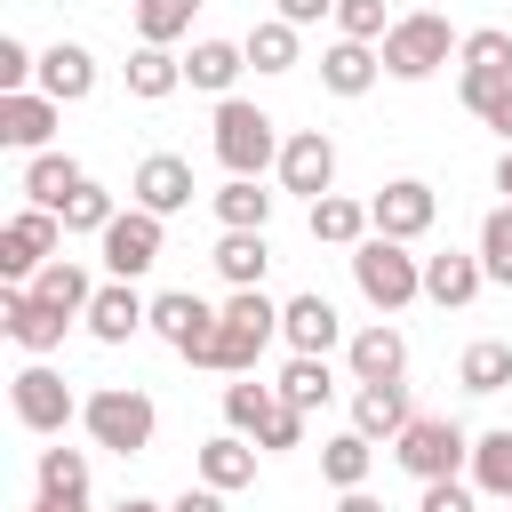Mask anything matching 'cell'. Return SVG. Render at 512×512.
<instances>
[{"label":"cell","instance_id":"obj_5","mask_svg":"<svg viewBox=\"0 0 512 512\" xmlns=\"http://www.w3.org/2000/svg\"><path fill=\"white\" fill-rule=\"evenodd\" d=\"M376 48H384V72H392V80H432L464 40L448 32L440 8H408V16H392V32H384Z\"/></svg>","mask_w":512,"mask_h":512},{"label":"cell","instance_id":"obj_28","mask_svg":"<svg viewBox=\"0 0 512 512\" xmlns=\"http://www.w3.org/2000/svg\"><path fill=\"white\" fill-rule=\"evenodd\" d=\"M24 288H32V296H48V304H56V312H72V320H88V296H96V280H88L72 256H48Z\"/></svg>","mask_w":512,"mask_h":512},{"label":"cell","instance_id":"obj_48","mask_svg":"<svg viewBox=\"0 0 512 512\" xmlns=\"http://www.w3.org/2000/svg\"><path fill=\"white\" fill-rule=\"evenodd\" d=\"M336 512H384V504H376L368 488H336Z\"/></svg>","mask_w":512,"mask_h":512},{"label":"cell","instance_id":"obj_7","mask_svg":"<svg viewBox=\"0 0 512 512\" xmlns=\"http://www.w3.org/2000/svg\"><path fill=\"white\" fill-rule=\"evenodd\" d=\"M392 456H400L416 480H456V464H472V440H464V424H448V416H408V432L392 440Z\"/></svg>","mask_w":512,"mask_h":512},{"label":"cell","instance_id":"obj_51","mask_svg":"<svg viewBox=\"0 0 512 512\" xmlns=\"http://www.w3.org/2000/svg\"><path fill=\"white\" fill-rule=\"evenodd\" d=\"M32 512H88V504H72V496H40Z\"/></svg>","mask_w":512,"mask_h":512},{"label":"cell","instance_id":"obj_44","mask_svg":"<svg viewBox=\"0 0 512 512\" xmlns=\"http://www.w3.org/2000/svg\"><path fill=\"white\" fill-rule=\"evenodd\" d=\"M256 448H272V456H280V448H304V408H288V400H280V408L264 416V432H256Z\"/></svg>","mask_w":512,"mask_h":512},{"label":"cell","instance_id":"obj_29","mask_svg":"<svg viewBox=\"0 0 512 512\" xmlns=\"http://www.w3.org/2000/svg\"><path fill=\"white\" fill-rule=\"evenodd\" d=\"M368 464H376V440L368 432H336L320 448V480L328 488H368Z\"/></svg>","mask_w":512,"mask_h":512},{"label":"cell","instance_id":"obj_16","mask_svg":"<svg viewBox=\"0 0 512 512\" xmlns=\"http://www.w3.org/2000/svg\"><path fill=\"white\" fill-rule=\"evenodd\" d=\"M136 328H152V304L136 296V280H104V288L88 296V336H96V344H128Z\"/></svg>","mask_w":512,"mask_h":512},{"label":"cell","instance_id":"obj_35","mask_svg":"<svg viewBox=\"0 0 512 512\" xmlns=\"http://www.w3.org/2000/svg\"><path fill=\"white\" fill-rule=\"evenodd\" d=\"M264 264H272L264 232H224V240H216V272H224L232 288H256V280H264Z\"/></svg>","mask_w":512,"mask_h":512},{"label":"cell","instance_id":"obj_45","mask_svg":"<svg viewBox=\"0 0 512 512\" xmlns=\"http://www.w3.org/2000/svg\"><path fill=\"white\" fill-rule=\"evenodd\" d=\"M416 512H472V488H464V480H424Z\"/></svg>","mask_w":512,"mask_h":512},{"label":"cell","instance_id":"obj_37","mask_svg":"<svg viewBox=\"0 0 512 512\" xmlns=\"http://www.w3.org/2000/svg\"><path fill=\"white\" fill-rule=\"evenodd\" d=\"M192 8H200V0H136V40H152V48L184 40V32H192Z\"/></svg>","mask_w":512,"mask_h":512},{"label":"cell","instance_id":"obj_12","mask_svg":"<svg viewBox=\"0 0 512 512\" xmlns=\"http://www.w3.org/2000/svg\"><path fill=\"white\" fill-rule=\"evenodd\" d=\"M56 120H64V104H56L48 88H16V96H0V144H16V152H48Z\"/></svg>","mask_w":512,"mask_h":512},{"label":"cell","instance_id":"obj_2","mask_svg":"<svg viewBox=\"0 0 512 512\" xmlns=\"http://www.w3.org/2000/svg\"><path fill=\"white\" fill-rule=\"evenodd\" d=\"M80 424H88L96 448H112V456H144L152 432H160V408H152V392H136V384H104V392L80 400Z\"/></svg>","mask_w":512,"mask_h":512},{"label":"cell","instance_id":"obj_24","mask_svg":"<svg viewBox=\"0 0 512 512\" xmlns=\"http://www.w3.org/2000/svg\"><path fill=\"white\" fill-rule=\"evenodd\" d=\"M408 416H416V408H408L400 384H360V392H352V432H368V440H400Z\"/></svg>","mask_w":512,"mask_h":512},{"label":"cell","instance_id":"obj_27","mask_svg":"<svg viewBox=\"0 0 512 512\" xmlns=\"http://www.w3.org/2000/svg\"><path fill=\"white\" fill-rule=\"evenodd\" d=\"M376 224H368V200H344V192H320L312 200V240H328V248H360Z\"/></svg>","mask_w":512,"mask_h":512},{"label":"cell","instance_id":"obj_49","mask_svg":"<svg viewBox=\"0 0 512 512\" xmlns=\"http://www.w3.org/2000/svg\"><path fill=\"white\" fill-rule=\"evenodd\" d=\"M488 128H496V136H504V144H512V96H504V104H496V112H488Z\"/></svg>","mask_w":512,"mask_h":512},{"label":"cell","instance_id":"obj_30","mask_svg":"<svg viewBox=\"0 0 512 512\" xmlns=\"http://www.w3.org/2000/svg\"><path fill=\"white\" fill-rule=\"evenodd\" d=\"M472 488L512 504V424H496V432H480V440H472Z\"/></svg>","mask_w":512,"mask_h":512},{"label":"cell","instance_id":"obj_6","mask_svg":"<svg viewBox=\"0 0 512 512\" xmlns=\"http://www.w3.org/2000/svg\"><path fill=\"white\" fill-rule=\"evenodd\" d=\"M8 400H16V424L24 432H40V440H56L72 416H80V400H72V384L48 368V360H32V368H16L8 376Z\"/></svg>","mask_w":512,"mask_h":512},{"label":"cell","instance_id":"obj_41","mask_svg":"<svg viewBox=\"0 0 512 512\" xmlns=\"http://www.w3.org/2000/svg\"><path fill=\"white\" fill-rule=\"evenodd\" d=\"M464 72H512V32H496V24H480V32H464Z\"/></svg>","mask_w":512,"mask_h":512},{"label":"cell","instance_id":"obj_25","mask_svg":"<svg viewBox=\"0 0 512 512\" xmlns=\"http://www.w3.org/2000/svg\"><path fill=\"white\" fill-rule=\"evenodd\" d=\"M192 464H200V480H208V488H224V496L256 480V448H248V432H216V440H200V456H192Z\"/></svg>","mask_w":512,"mask_h":512},{"label":"cell","instance_id":"obj_34","mask_svg":"<svg viewBox=\"0 0 512 512\" xmlns=\"http://www.w3.org/2000/svg\"><path fill=\"white\" fill-rule=\"evenodd\" d=\"M456 384H464V392H504V384H512V344H504V336H480V344L456 360Z\"/></svg>","mask_w":512,"mask_h":512},{"label":"cell","instance_id":"obj_20","mask_svg":"<svg viewBox=\"0 0 512 512\" xmlns=\"http://www.w3.org/2000/svg\"><path fill=\"white\" fill-rule=\"evenodd\" d=\"M240 72H248V48H240V40H192V56H184V80H192L200 96H232Z\"/></svg>","mask_w":512,"mask_h":512},{"label":"cell","instance_id":"obj_4","mask_svg":"<svg viewBox=\"0 0 512 512\" xmlns=\"http://www.w3.org/2000/svg\"><path fill=\"white\" fill-rule=\"evenodd\" d=\"M352 280H360V296H368L376 312H408V304L424 296V256H408V240L368 232V240L352 248Z\"/></svg>","mask_w":512,"mask_h":512},{"label":"cell","instance_id":"obj_17","mask_svg":"<svg viewBox=\"0 0 512 512\" xmlns=\"http://www.w3.org/2000/svg\"><path fill=\"white\" fill-rule=\"evenodd\" d=\"M344 360H352V384H400V368H408V336H400L392 320H376V328H360V336L344 344Z\"/></svg>","mask_w":512,"mask_h":512},{"label":"cell","instance_id":"obj_47","mask_svg":"<svg viewBox=\"0 0 512 512\" xmlns=\"http://www.w3.org/2000/svg\"><path fill=\"white\" fill-rule=\"evenodd\" d=\"M288 24H320V16H336V0H272Z\"/></svg>","mask_w":512,"mask_h":512},{"label":"cell","instance_id":"obj_50","mask_svg":"<svg viewBox=\"0 0 512 512\" xmlns=\"http://www.w3.org/2000/svg\"><path fill=\"white\" fill-rule=\"evenodd\" d=\"M104 512H168V504H152V496H120V504H104Z\"/></svg>","mask_w":512,"mask_h":512},{"label":"cell","instance_id":"obj_15","mask_svg":"<svg viewBox=\"0 0 512 512\" xmlns=\"http://www.w3.org/2000/svg\"><path fill=\"white\" fill-rule=\"evenodd\" d=\"M376 72H384V48H376V40H344V32H336V40L320 48V88H328V96H368Z\"/></svg>","mask_w":512,"mask_h":512},{"label":"cell","instance_id":"obj_22","mask_svg":"<svg viewBox=\"0 0 512 512\" xmlns=\"http://www.w3.org/2000/svg\"><path fill=\"white\" fill-rule=\"evenodd\" d=\"M480 280H488V272H480V256H464V248L424 256V296H432V304H448V312H456V304H472V296H480Z\"/></svg>","mask_w":512,"mask_h":512},{"label":"cell","instance_id":"obj_18","mask_svg":"<svg viewBox=\"0 0 512 512\" xmlns=\"http://www.w3.org/2000/svg\"><path fill=\"white\" fill-rule=\"evenodd\" d=\"M280 336H288L296 352H336V344H344V320H336L328 296H288V304H280Z\"/></svg>","mask_w":512,"mask_h":512},{"label":"cell","instance_id":"obj_52","mask_svg":"<svg viewBox=\"0 0 512 512\" xmlns=\"http://www.w3.org/2000/svg\"><path fill=\"white\" fill-rule=\"evenodd\" d=\"M496 192H512V144H504V160H496Z\"/></svg>","mask_w":512,"mask_h":512},{"label":"cell","instance_id":"obj_11","mask_svg":"<svg viewBox=\"0 0 512 512\" xmlns=\"http://www.w3.org/2000/svg\"><path fill=\"white\" fill-rule=\"evenodd\" d=\"M0 328H8L32 360H48V352L64 344V328H72V312H56V304L32 296V288H8V296H0Z\"/></svg>","mask_w":512,"mask_h":512},{"label":"cell","instance_id":"obj_8","mask_svg":"<svg viewBox=\"0 0 512 512\" xmlns=\"http://www.w3.org/2000/svg\"><path fill=\"white\" fill-rule=\"evenodd\" d=\"M56 240H64V216H56V208H16L8 232H0V280L24 288V280L56 256Z\"/></svg>","mask_w":512,"mask_h":512},{"label":"cell","instance_id":"obj_42","mask_svg":"<svg viewBox=\"0 0 512 512\" xmlns=\"http://www.w3.org/2000/svg\"><path fill=\"white\" fill-rule=\"evenodd\" d=\"M336 32L344 40H384L392 16H384V0H336Z\"/></svg>","mask_w":512,"mask_h":512},{"label":"cell","instance_id":"obj_1","mask_svg":"<svg viewBox=\"0 0 512 512\" xmlns=\"http://www.w3.org/2000/svg\"><path fill=\"white\" fill-rule=\"evenodd\" d=\"M272 336H280V304H272L264 288H232V304L216 312L208 344H192L184 360H192V368H216V376H248Z\"/></svg>","mask_w":512,"mask_h":512},{"label":"cell","instance_id":"obj_40","mask_svg":"<svg viewBox=\"0 0 512 512\" xmlns=\"http://www.w3.org/2000/svg\"><path fill=\"white\" fill-rule=\"evenodd\" d=\"M112 216H120V208H112V192H104L96 176H88V184H80V192L64 200V232H104Z\"/></svg>","mask_w":512,"mask_h":512},{"label":"cell","instance_id":"obj_10","mask_svg":"<svg viewBox=\"0 0 512 512\" xmlns=\"http://www.w3.org/2000/svg\"><path fill=\"white\" fill-rule=\"evenodd\" d=\"M432 216H440V200H432V184H424V176H392V184L368 200V224H376L384 240H424V232H432Z\"/></svg>","mask_w":512,"mask_h":512},{"label":"cell","instance_id":"obj_38","mask_svg":"<svg viewBox=\"0 0 512 512\" xmlns=\"http://www.w3.org/2000/svg\"><path fill=\"white\" fill-rule=\"evenodd\" d=\"M480 272H488L496 288H512V200L488 208V224H480Z\"/></svg>","mask_w":512,"mask_h":512},{"label":"cell","instance_id":"obj_33","mask_svg":"<svg viewBox=\"0 0 512 512\" xmlns=\"http://www.w3.org/2000/svg\"><path fill=\"white\" fill-rule=\"evenodd\" d=\"M328 392H336V376H328V352H296V360L280 368V400H288V408H304V416H312Z\"/></svg>","mask_w":512,"mask_h":512},{"label":"cell","instance_id":"obj_39","mask_svg":"<svg viewBox=\"0 0 512 512\" xmlns=\"http://www.w3.org/2000/svg\"><path fill=\"white\" fill-rule=\"evenodd\" d=\"M272 408H280L272 384H224V424H232V432H264Z\"/></svg>","mask_w":512,"mask_h":512},{"label":"cell","instance_id":"obj_19","mask_svg":"<svg viewBox=\"0 0 512 512\" xmlns=\"http://www.w3.org/2000/svg\"><path fill=\"white\" fill-rule=\"evenodd\" d=\"M40 88H48L56 104H80V96H96V56H88L80 40H56V48H40Z\"/></svg>","mask_w":512,"mask_h":512},{"label":"cell","instance_id":"obj_14","mask_svg":"<svg viewBox=\"0 0 512 512\" xmlns=\"http://www.w3.org/2000/svg\"><path fill=\"white\" fill-rule=\"evenodd\" d=\"M128 192H136V208L176 216V208H192V160H176V152H144L136 176H128Z\"/></svg>","mask_w":512,"mask_h":512},{"label":"cell","instance_id":"obj_3","mask_svg":"<svg viewBox=\"0 0 512 512\" xmlns=\"http://www.w3.org/2000/svg\"><path fill=\"white\" fill-rule=\"evenodd\" d=\"M280 128H272V112H256L248 96H216V160H224V176H264V168H280Z\"/></svg>","mask_w":512,"mask_h":512},{"label":"cell","instance_id":"obj_26","mask_svg":"<svg viewBox=\"0 0 512 512\" xmlns=\"http://www.w3.org/2000/svg\"><path fill=\"white\" fill-rule=\"evenodd\" d=\"M176 88H184V56L136 40V56H128V96H136V104H160V96H176Z\"/></svg>","mask_w":512,"mask_h":512},{"label":"cell","instance_id":"obj_43","mask_svg":"<svg viewBox=\"0 0 512 512\" xmlns=\"http://www.w3.org/2000/svg\"><path fill=\"white\" fill-rule=\"evenodd\" d=\"M40 80V56L16 40V32H0V96H16V88H32Z\"/></svg>","mask_w":512,"mask_h":512},{"label":"cell","instance_id":"obj_13","mask_svg":"<svg viewBox=\"0 0 512 512\" xmlns=\"http://www.w3.org/2000/svg\"><path fill=\"white\" fill-rule=\"evenodd\" d=\"M336 184V144L320 136V128H296L288 144H280V192H304V200H320Z\"/></svg>","mask_w":512,"mask_h":512},{"label":"cell","instance_id":"obj_36","mask_svg":"<svg viewBox=\"0 0 512 512\" xmlns=\"http://www.w3.org/2000/svg\"><path fill=\"white\" fill-rule=\"evenodd\" d=\"M40 496L88 504V456H80V448H40Z\"/></svg>","mask_w":512,"mask_h":512},{"label":"cell","instance_id":"obj_32","mask_svg":"<svg viewBox=\"0 0 512 512\" xmlns=\"http://www.w3.org/2000/svg\"><path fill=\"white\" fill-rule=\"evenodd\" d=\"M216 216H224V232H264V216H272V192H264L256 176H224V192H216Z\"/></svg>","mask_w":512,"mask_h":512},{"label":"cell","instance_id":"obj_21","mask_svg":"<svg viewBox=\"0 0 512 512\" xmlns=\"http://www.w3.org/2000/svg\"><path fill=\"white\" fill-rule=\"evenodd\" d=\"M80 184H88V168H80L72 152H32V168H24V200H32V208H56V216H64V200H72Z\"/></svg>","mask_w":512,"mask_h":512},{"label":"cell","instance_id":"obj_9","mask_svg":"<svg viewBox=\"0 0 512 512\" xmlns=\"http://www.w3.org/2000/svg\"><path fill=\"white\" fill-rule=\"evenodd\" d=\"M160 224L168 216H152V208H120L96 240H104V264H112V280H144L152 264H160Z\"/></svg>","mask_w":512,"mask_h":512},{"label":"cell","instance_id":"obj_31","mask_svg":"<svg viewBox=\"0 0 512 512\" xmlns=\"http://www.w3.org/2000/svg\"><path fill=\"white\" fill-rule=\"evenodd\" d=\"M296 32H304V24L264 16V24H248V40H240V48H248V64H256V72H296Z\"/></svg>","mask_w":512,"mask_h":512},{"label":"cell","instance_id":"obj_23","mask_svg":"<svg viewBox=\"0 0 512 512\" xmlns=\"http://www.w3.org/2000/svg\"><path fill=\"white\" fill-rule=\"evenodd\" d=\"M152 328L176 344V352H192V344H208V328H216V312L192 296V288H168V296H152Z\"/></svg>","mask_w":512,"mask_h":512},{"label":"cell","instance_id":"obj_46","mask_svg":"<svg viewBox=\"0 0 512 512\" xmlns=\"http://www.w3.org/2000/svg\"><path fill=\"white\" fill-rule=\"evenodd\" d=\"M168 512H224V488H208V480H200V488H184Z\"/></svg>","mask_w":512,"mask_h":512}]
</instances>
